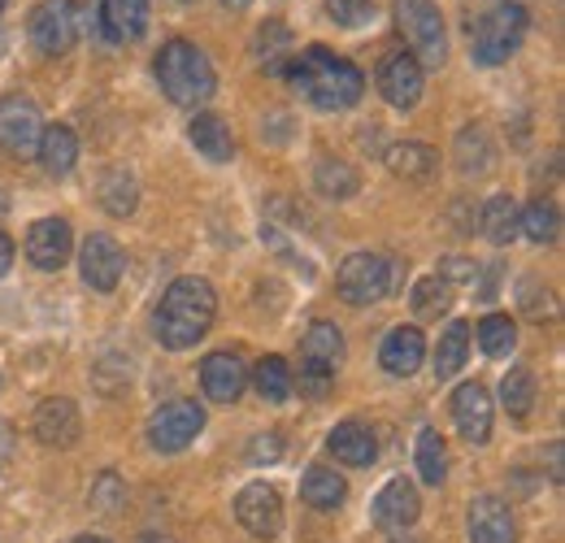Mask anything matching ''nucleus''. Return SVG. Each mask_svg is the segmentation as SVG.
Masks as SVG:
<instances>
[{"label": "nucleus", "mask_w": 565, "mask_h": 543, "mask_svg": "<svg viewBox=\"0 0 565 543\" xmlns=\"http://www.w3.org/2000/svg\"><path fill=\"white\" fill-rule=\"evenodd\" d=\"M257 57H262V66L270 70V74H282V70H287V62L296 57V53H291V31H287V22L270 18V22L257 31Z\"/></svg>", "instance_id": "obj_34"}, {"label": "nucleus", "mask_w": 565, "mask_h": 543, "mask_svg": "<svg viewBox=\"0 0 565 543\" xmlns=\"http://www.w3.org/2000/svg\"><path fill=\"white\" fill-rule=\"evenodd\" d=\"M282 74H287V83H291L313 109H327V114L353 109L356 100H361V92H365V74H361L353 62L335 57L331 49H322V44L305 49L300 57H291Z\"/></svg>", "instance_id": "obj_2"}, {"label": "nucleus", "mask_w": 565, "mask_h": 543, "mask_svg": "<svg viewBox=\"0 0 565 543\" xmlns=\"http://www.w3.org/2000/svg\"><path fill=\"white\" fill-rule=\"evenodd\" d=\"M222 4H226V9H248L253 0H222Z\"/></svg>", "instance_id": "obj_47"}, {"label": "nucleus", "mask_w": 565, "mask_h": 543, "mask_svg": "<svg viewBox=\"0 0 565 543\" xmlns=\"http://www.w3.org/2000/svg\"><path fill=\"white\" fill-rule=\"evenodd\" d=\"M9 266H13V239L0 231V278L9 274Z\"/></svg>", "instance_id": "obj_45"}, {"label": "nucleus", "mask_w": 565, "mask_h": 543, "mask_svg": "<svg viewBox=\"0 0 565 543\" xmlns=\"http://www.w3.org/2000/svg\"><path fill=\"white\" fill-rule=\"evenodd\" d=\"M392 13H396V26L418 66L439 70L448 62V31H444V13L435 0H396Z\"/></svg>", "instance_id": "obj_5"}, {"label": "nucleus", "mask_w": 565, "mask_h": 543, "mask_svg": "<svg viewBox=\"0 0 565 543\" xmlns=\"http://www.w3.org/2000/svg\"><path fill=\"white\" fill-rule=\"evenodd\" d=\"M78 435H83V417H78L74 401L53 396V401H44V405L35 408V439L40 444L71 448V444H78Z\"/></svg>", "instance_id": "obj_19"}, {"label": "nucleus", "mask_w": 565, "mask_h": 543, "mask_svg": "<svg viewBox=\"0 0 565 543\" xmlns=\"http://www.w3.org/2000/svg\"><path fill=\"white\" fill-rule=\"evenodd\" d=\"M344 361V336L335 322H313L300 340V392L327 396L335 383V370Z\"/></svg>", "instance_id": "obj_6"}, {"label": "nucleus", "mask_w": 565, "mask_h": 543, "mask_svg": "<svg viewBox=\"0 0 565 543\" xmlns=\"http://www.w3.org/2000/svg\"><path fill=\"white\" fill-rule=\"evenodd\" d=\"M452 161L461 174H488L495 161V143L483 127H461L457 143H452Z\"/></svg>", "instance_id": "obj_27"}, {"label": "nucleus", "mask_w": 565, "mask_h": 543, "mask_svg": "<svg viewBox=\"0 0 565 543\" xmlns=\"http://www.w3.org/2000/svg\"><path fill=\"white\" fill-rule=\"evenodd\" d=\"M500 401H504V408H509L513 417H526L531 405H535V374H531L526 365L509 370L504 383H500Z\"/></svg>", "instance_id": "obj_37"}, {"label": "nucleus", "mask_w": 565, "mask_h": 543, "mask_svg": "<svg viewBox=\"0 0 565 543\" xmlns=\"http://www.w3.org/2000/svg\"><path fill=\"white\" fill-rule=\"evenodd\" d=\"M78 22H83L78 0H40L31 9V44L44 57H66L78 44V31H83Z\"/></svg>", "instance_id": "obj_8"}, {"label": "nucleus", "mask_w": 565, "mask_h": 543, "mask_svg": "<svg viewBox=\"0 0 565 543\" xmlns=\"http://www.w3.org/2000/svg\"><path fill=\"white\" fill-rule=\"evenodd\" d=\"M562 231V213L553 201H531L526 209H518V235L535 239V244H553Z\"/></svg>", "instance_id": "obj_31"}, {"label": "nucleus", "mask_w": 565, "mask_h": 543, "mask_svg": "<svg viewBox=\"0 0 565 543\" xmlns=\"http://www.w3.org/2000/svg\"><path fill=\"white\" fill-rule=\"evenodd\" d=\"M548 470H553V475H548V478H553V482H562V444H553V448H548Z\"/></svg>", "instance_id": "obj_46"}, {"label": "nucleus", "mask_w": 565, "mask_h": 543, "mask_svg": "<svg viewBox=\"0 0 565 543\" xmlns=\"http://www.w3.org/2000/svg\"><path fill=\"white\" fill-rule=\"evenodd\" d=\"M327 13H331V22L356 31V26H365L374 18V0H327Z\"/></svg>", "instance_id": "obj_41"}, {"label": "nucleus", "mask_w": 565, "mask_h": 543, "mask_svg": "<svg viewBox=\"0 0 565 543\" xmlns=\"http://www.w3.org/2000/svg\"><path fill=\"white\" fill-rule=\"evenodd\" d=\"M4 4H9V0H0V13H4Z\"/></svg>", "instance_id": "obj_50"}, {"label": "nucleus", "mask_w": 565, "mask_h": 543, "mask_svg": "<svg viewBox=\"0 0 565 543\" xmlns=\"http://www.w3.org/2000/svg\"><path fill=\"white\" fill-rule=\"evenodd\" d=\"M518 296H522V313L526 318H535V322H544V318H553V291L540 283V278H522V287H518Z\"/></svg>", "instance_id": "obj_40"}, {"label": "nucleus", "mask_w": 565, "mask_h": 543, "mask_svg": "<svg viewBox=\"0 0 565 543\" xmlns=\"http://www.w3.org/2000/svg\"><path fill=\"white\" fill-rule=\"evenodd\" d=\"M78 266H83V283L96 287V291H114L122 283V270H127V257L118 248V239L109 235H87L83 253H78Z\"/></svg>", "instance_id": "obj_13"}, {"label": "nucleus", "mask_w": 565, "mask_h": 543, "mask_svg": "<svg viewBox=\"0 0 565 543\" xmlns=\"http://www.w3.org/2000/svg\"><path fill=\"white\" fill-rule=\"evenodd\" d=\"M418 475H423L426 487H439V482L448 478V444H444V435L430 430V426L418 435Z\"/></svg>", "instance_id": "obj_35"}, {"label": "nucleus", "mask_w": 565, "mask_h": 543, "mask_svg": "<svg viewBox=\"0 0 565 543\" xmlns=\"http://www.w3.org/2000/svg\"><path fill=\"white\" fill-rule=\"evenodd\" d=\"M13 461V426L9 422H0V470Z\"/></svg>", "instance_id": "obj_44"}, {"label": "nucleus", "mask_w": 565, "mask_h": 543, "mask_svg": "<svg viewBox=\"0 0 565 543\" xmlns=\"http://www.w3.org/2000/svg\"><path fill=\"white\" fill-rule=\"evenodd\" d=\"M100 26L118 44L140 40L148 31V0H100Z\"/></svg>", "instance_id": "obj_22"}, {"label": "nucleus", "mask_w": 565, "mask_h": 543, "mask_svg": "<svg viewBox=\"0 0 565 543\" xmlns=\"http://www.w3.org/2000/svg\"><path fill=\"white\" fill-rule=\"evenodd\" d=\"M74 543H109V540H100V535H78Z\"/></svg>", "instance_id": "obj_48"}, {"label": "nucleus", "mask_w": 565, "mask_h": 543, "mask_svg": "<svg viewBox=\"0 0 565 543\" xmlns=\"http://www.w3.org/2000/svg\"><path fill=\"white\" fill-rule=\"evenodd\" d=\"M143 543H170V540H161V535H148Z\"/></svg>", "instance_id": "obj_49"}, {"label": "nucleus", "mask_w": 565, "mask_h": 543, "mask_svg": "<svg viewBox=\"0 0 565 543\" xmlns=\"http://www.w3.org/2000/svg\"><path fill=\"white\" fill-rule=\"evenodd\" d=\"M439 278H444V283H475V278H479V266L466 262V257H448Z\"/></svg>", "instance_id": "obj_43"}, {"label": "nucleus", "mask_w": 565, "mask_h": 543, "mask_svg": "<svg viewBox=\"0 0 565 543\" xmlns=\"http://www.w3.org/2000/svg\"><path fill=\"white\" fill-rule=\"evenodd\" d=\"M396 543H418V540H396Z\"/></svg>", "instance_id": "obj_51"}, {"label": "nucleus", "mask_w": 565, "mask_h": 543, "mask_svg": "<svg viewBox=\"0 0 565 543\" xmlns=\"http://www.w3.org/2000/svg\"><path fill=\"white\" fill-rule=\"evenodd\" d=\"M71 248H74V231L66 217H40L26 231V262L35 270H62L71 262Z\"/></svg>", "instance_id": "obj_12"}, {"label": "nucleus", "mask_w": 565, "mask_h": 543, "mask_svg": "<svg viewBox=\"0 0 565 543\" xmlns=\"http://www.w3.org/2000/svg\"><path fill=\"white\" fill-rule=\"evenodd\" d=\"M526 26H531V13H526L522 4H513V0L492 4V9L475 22V31H470V53H475V62H479V66H500V62H509V57L522 49Z\"/></svg>", "instance_id": "obj_4"}, {"label": "nucleus", "mask_w": 565, "mask_h": 543, "mask_svg": "<svg viewBox=\"0 0 565 543\" xmlns=\"http://www.w3.org/2000/svg\"><path fill=\"white\" fill-rule=\"evenodd\" d=\"M475 336H479V348H483L488 356H509L513 343H518V327H513L509 313H488Z\"/></svg>", "instance_id": "obj_38"}, {"label": "nucleus", "mask_w": 565, "mask_h": 543, "mask_svg": "<svg viewBox=\"0 0 565 543\" xmlns=\"http://www.w3.org/2000/svg\"><path fill=\"white\" fill-rule=\"evenodd\" d=\"M452 422L466 444H488L492 439V396L483 383H461L452 392Z\"/></svg>", "instance_id": "obj_14"}, {"label": "nucleus", "mask_w": 565, "mask_h": 543, "mask_svg": "<svg viewBox=\"0 0 565 543\" xmlns=\"http://www.w3.org/2000/svg\"><path fill=\"white\" fill-rule=\"evenodd\" d=\"M387 166L396 179H409V183H430L435 170H439V152L430 143L418 139H405V143H392L387 148Z\"/></svg>", "instance_id": "obj_23"}, {"label": "nucleus", "mask_w": 565, "mask_h": 543, "mask_svg": "<svg viewBox=\"0 0 565 543\" xmlns=\"http://www.w3.org/2000/svg\"><path fill=\"white\" fill-rule=\"evenodd\" d=\"M253 387L262 392L266 405H282V401L296 392V374H291V365H287L282 356H262V361L253 365Z\"/></svg>", "instance_id": "obj_28"}, {"label": "nucleus", "mask_w": 565, "mask_h": 543, "mask_svg": "<svg viewBox=\"0 0 565 543\" xmlns=\"http://www.w3.org/2000/svg\"><path fill=\"white\" fill-rule=\"evenodd\" d=\"M426 356V340L418 327H396L387 331V340L379 348V365L392 374V379H409Z\"/></svg>", "instance_id": "obj_20"}, {"label": "nucleus", "mask_w": 565, "mask_h": 543, "mask_svg": "<svg viewBox=\"0 0 565 543\" xmlns=\"http://www.w3.org/2000/svg\"><path fill=\"white\" fill-rule=\"evenodd\" d=\"M466 526H470V543H518L513 513L500 496H475L470 513H466Z\"/></svg>", "instance_id": "obj_18"}, {"label": "nucleus", "mask_w": 565, "mask_h": 543, "mask_svg": "<svg viewBox=\"0 0 565 543\" xmlns=\"http://www.w3.org/2000/svg\"><path fill=\"white\" fill-rule=\"evenodd\" d=\"M396 287V266L387 262V257H379V253H353V257H344V266L335 270V291H340V300H349V305H379L387 291Z\"/></svg>", "instance_id": "obj_7"}, {"label": "nucleus", "mask_w": 565, "mask_h": 543, "mask_svg": "<svg viewBox=\"0 0 565 543\" xmlns=\"http://www.w3.org/2000/svg\"><path fill=\"white\" fill-rule=\"evenodd\" d=\"M379 92L392 109H414L423 100V66L409 53H392L379 66Z\"/></svg>", "instance_id": "obj_15"}, {"label": "nucleus", "mask_w": 565, "mask_h": 543, "mask_svg": "<svg viewBox=\"0 0 565 543\" xmlns=\"http://www.w3.org/2000/svg\"><path fill=\"white\" fill-rule=\"evenodd\" d=\"M479 226H483V235L492 239L495 248L513 244L518 239V204H513V196H492L479 213Z\"/></svg>", "instance_id": "obj_30"}, {"label": "nucleus", "mask_w": 565, "mask_h": 543, "mask_svg": "<svg viewBox=\"0 0 565 543\" xmlns=\"http://www.w3.org/2000/svg\"><path fill=\"white\" fill-rule=\"evenodd\" d=\"M448 305H452V283H444L439 274L414 283V313H418L423 322H435L439 313H448Z\"/></svg>", "instance_id": "obj_36"}, {"label": "nucleus", "mask_w": 565, "mask_h": 543, "mask_svg": "<svg viewBox=\"0 0 565 543\" xmlns=\"http://www.w3.org/2000/svg\"><path fill=\"white\" fill-rule=\"evenodd\" d=\"M313 188L327 196V201H353L356 188H361V174H356L349 161H318L313 170Z\"/></svg>", "instance_id": "obj_29"}, {"label": "nucleus", "mask_w": 565, "mask_h": 543, "mask_svg": "<svg viewBox=\"0 0 565 543\" xmlns=\"http://www.w3.org/2000/svg\"><path fill=\"white\" fill-rule=\"evenodd\" d=\"M213 318H217V291H213L205 278L196 274H183L166 287L157 313H152V331L161 348L170 352H188L210 336Z\"/></svg>", "instance_id": "obj_1"}, {"label": "nucleus", "mask_w": 565, "mask_h": 543, "mask_svg": "<svg viewBox=\"0 0 565 543\" xmlns=\"http://www.w3.org/2000/svg\"><path fill=\"white\" fill-rule=\"evenodd\" d=\"M205 430V405L196 401H170L148 417V439L157 453H183Z\"/></svg>", "instance_id": "obj_10"}, {"label": "nucleus", "mask_w": 565, "mask_h": 543, "mask_svg": "<svg viewBox=\"0 0 565 543\" xmlns=\"http://www.w3.org/2000/svg\"><path fill=\"white\" fill-rule=\"evenodd\" d=\"M470 356V322H452L435 348V379H452Z\"/></svg>", "instance_id": "obj_33"}, {"label": "nucleus", "mask_w": 565, "mask_h": 543, "mask_svg": "<svg viewBox=\"0 0 565 543\" xmlns=\"http://www.w3.org/2000/svg\"><path fill=\"white\" fill-rule=\"evenodd\" d=\"M235 518L253 540H275L282 531V500L270 482H248L235 496Z\"/></svg>", "instance_id": "obj_11"}, {"label": "nucleus", "mask_w": 565, "mask_h": 543, "mask_svg": "<svg viewBox=\"0 0 565 543\" xmlns=\"http://www.w3.org/2000/svg\"><path fill=\"white\" fill-rule=\"evenodd\" d=\"M157 83L183 109H201L213 92H217V74H213L210 57L192 40L161 44V53H157Z\"/></svg>", "instance_id": "obj_3"}, {"label": "nucleus", "mask_w": 565, "mask_h": 543, "mask_svg": "<svg viewBox=\"0 0 565 543\" xmlns=\"http://www.w3.org/2000/svg\"><path fill=\"white\" fill-rule=\"evenodd\" d=\"M35 157H40L44 174L66 179V174L74 170V161H78V139H74V131H71V127H62V123H57V127H44Z\"/></svg>", "instance_id": "obj_25"}, {"label": "nucleus", "mask_w": 565, "mask_h": 543, "mask_svg": "<svg viewBox=\"0 0 565 543\" xmlns=\"http://www.w3.org/2000/svg\"><path fill=\"white\" fill-rule=\"evenodd\" d=\"M374 522L383 526V531H409L414 522H418V513H423V500H418V487L409 482V478H392L379 496H374Z\"/></svg>", "instance_id": "obj_17"}, {"label": "nucleus", "mask_w": 565, "mask_h": 543, "mask_svg": "<svg viewBox=\"0 0 565 543\" xmlns=\"http://www.w3.org/2000/svg\"><path fill=\"white\" fill-rule=\"evenodd\" d=\"M201 387H205V396L213 405H235L244 396V387H248V370H244V361L235 352H210L201 361Z\"/></svg>", "instance_id": "obj_16"}, {"label": "nucleus", "mask_w": 565, "mask_h": 543, "mask_svg": "<svg viewBox=\"0 0 565 543\" xmlns=\"http://www.w3.org/2000/svg\"><path fill=\"white\" fill-rule=\"evenodd\" d=\"M327 448L335 461L344 466H374L379 457V444H374V430L365 422H340L331 435H327Z\"/></svg>", "instance_id": "obj_21"}, {"label": "nucleus", "mask_w": 565, "mask_h": 543, "mask_svg": "<svg viewBox=\"0 0 565 543\" xmlns=\"http://www.w3.org/2000/svg\"><path fill=\"white\" fill-rule=\"evenodd\" d=\"M248 457H253V466H275L282 457V439L270 430V435H257L253 444H248Z\"/></svg>", "instance_id": "obj_42"}, {"label": "nucleus", "mask_w": 565, "mask_h": 543, "mask_svg": "<svg viewBox=\"0 0 565 543\" xmlns=\"http://www.w3.org/2000/svg\"><path fill=\"white\" fill-rule=\"evenodd\" d=\"M140 204V183L127 174V170H109L100 179V209L114 213V217H131Z\"/></svg>", "instance_id": "obj_32"}, {"label": "nucleus", "mask_w": 565, "mask_h": 543, "mask_svg": "<svg viewBox=\"0 0 565 543\" xmlns=\"http://www.w3.org/2000/svg\"><path fill=\"white\" fill-rule=\"evenodd\" d=\"M344 496H349V482L335 475V470H327V466H309V470H305L300 500H305L309 509L331 513V509H340V504H344Z\"/></svg>", "instance_id": "obj_26"}, {"label": "nucleus", "mask_w": 565, "mask_h": 543, "mask_svg": "<svg viewBox=\"0 0 565 543\" xmlns=\"http://www.w3.org/2000/svg\"><path fill=\"white\" fill-rule=\"evenodd\" d=\"M44 136V118H40V105L22 92H9L0 96V148L9 157H31L40 148Z\"/></svg>", "instance_id": "obj_9"}, {"label": "nucleus", "mask_w": 565, "mask_h": 543, "mask_svg": "<svg viewBox=\"0 0 565 543\" xmlns=\"http://www.w3.org/2000/svg\"><path fill=\"white\" fill-rule=\"evenodd\" d=\"M87 504H92L100 518H114V513L127 504V482H122V475H118V470L96 475L92 491H87Z\"/></svg>", "instance_id": "obj_39"}, {"label": "nucleus", "mask_w": 565, "mask_h": 543, "mask_svg": "<svg viewBox=\"0 0 565 543\" xmlns=\"http://www.w3.org/2000/svg\"><path fill=\"white\" fill-rule=\"evenodd\" d=\"M188 139L196 143V152L213 161V166H226L235 157V139H231V127L217 118V114H196L192 127H188Z\"/></svg>", "instance_id": "obj_24"}]
</instances>
